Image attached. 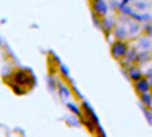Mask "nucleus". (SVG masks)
Masks as SVG:
<instances>
[{
	"label": "nucleus",
	"instance_id": "nucleus-1",
	"mask_svg": "<svg viewBox=\"0 0 152 137\" xmlns=\"http://www.w3.org/2000/svg\"><path fill=\"white\" fill-rule=\"evenodd\" d=\"M128 49H129V43L126 40H115L110 44V54L116 60H121L124 59Z\"/></svg>",
	"mask_w": 152,
	"mask_h": 137
},
{
	"label": "nucleus",
	"instance_id": "nucleus-2",
	"mask_svg": "<svg viewBox=\"0 0 152 137\" xmlns=\"http://www.w3.org/2000/svg\"><path fill=\"white\" fill-rule=\"evenodd\" d=\"M90 6H92V12H94L100 17H104L109 14V6L106 0H90Z\"/></svg>",
	"mask_w": 152,
	"mask_h": 137
},
{
	"label": "nucleus",
	"instance_id": "nucleus-3",
	"mask_svg": "<svg viewBox=\"0 0 152 137\" xmlns=\"http://www.w3.org/2000/svg\"><path fill=\"white\" fill-rule=\"evenodd\" d=\"M117 26V20L115 16L112 15H106V16L101 17V27L100 28L104 31V34L108 36V35L112 34V30Z\"/></svg>",
	"mask_w": 152,
	"mask_h": 137
},
{
	"label": "nucleus",
	"instance_id": "nucleus-4",
	"mask_svg": "<svg viewBox=\"0 0 152 137\" xmlns=\"http://www.w3.org/2000/svg\"><path fill=\"white\" fill-rule=\"evenodd\" d=\"M137 51H149L152 50V39L145 35L143 36H137L136 38V47Z\"/></svg>",
	"mask_w": 152,
	"mask_h": 137
},
{
	"label": "nucleus",
	"instance_id": "nucleus-5",
	"mask_svg": "<svg viewBox=\"0 0 152 137\" xmlns=\"http://www.w3.org/2000/svg\"><path fill=\"white\" fill-rule=\"evenodd\" d=\"M133 89L136 90V93H137V94L148 93V91L152 90L151 85H149V82H148V78H147V77H143V78H140L139 81L133 82Z\"/></svg>",
	"mask_w": 152,
	"mask_h": 137
},
{
	"label": "nucleus",
	"instance_id": "nucleus-6",
	"mask_svg": "<svg viewBox=\"0 0 152 137\" xmlns=\"http://www.w3.org/2000/svg\"><path fill=\"white\" fill-rule=\"evenodd\" d=\"M126 71V75H128V81H132V82H136L139 81L140 78L144 77L141 68L137 67V65H131L128 68H125Z\"/></svg>",
	"mask_w": 152,
	"mask_h": 137
},
{
	"label": "nucleus",
	"instance_id": "nucleus-7",
	"mask_svg": "<svg viewBox=\"0 0 152 137\" xmlns=\"http://www.w3.org/2000/svg\"><path fill=\"white\" fill-rule=\"evenodd\" d=\"M110 35L115 38V40H126L129 38L126 27L123 26V24H118V23H117V26L112 30V34Z\"/></svg>",
	"mask_w": 152,
	"mask_h": 137
},
{
	"label": "nucleus",
	"instance_id": "nucleus-8",
	"mask_svg": "<svg viewBox=\"0 0 152 137\" xmlns=\"http://www.w3.org/2000/svg\"><path fill=\"white\" fill-rule=\"evenodd\" d=\"M141 23L136 22V20H129L126 30H128V36L129 38H137L141 32Z\"/></svg>",
	"mask_w": 152,
	"mask_h": 137
},
{
	"label": "nucleus",
	"instance_id": "nucleus-9",
	"mask_svg": "<svg viewBox=\"0 0 152 137\" xmlns=\"http://www.w3.org/2000/svg\"><path fill=\"white\" fill-rule=\"evenodd\" d=\"M57 91H58V94H59V97L62 98L63 101H66L69 100L70 97H72V89H70L69 85H66V83H63V82H58V87H57Z\"/></svg>",
	"mask_w": 152,
	"mask_h": 137
},
{
	"label": "nucleus",
	"instance_id": "nucleus-10",
	"mask_svg": "<svg viewBox=\"0 0 152 137\" xmlns=\"http://www.w3.org/2000/svg\"><path fill=\"white\" fill-rule=\"evenodd\" d=\"M151 59H152V55L149 51H137L135 65H144V63L149 62Z\"/></svg>",
	"mask_w": 152,
	"mask_h": 137
},
{
	"label": "nucleus",
	"instance_id": "nucleus-11",
	"mask_svg": "<svg viewBox=\"0 0 152 137\" xmlns=\"http://www.w3.org/2000/svg\"><path fill=\"white\" fill-rule=\"evenodd\" d=\"M66 108L70 110V113L77 116V117H81L82 116V109H81V105H78L77 102H73V101H67L66 102Z\"/></svg>",
	"mask_w": 152,
	"mask_h": 137
},
{
	"label": "nucleus",
	"instance_id": "nucleus-12",
	"mask_svg": "<svg viewBox=\"0 0 152 137\" xmlns=\"http://www.w3.org/2000/svg\"><path fill=\"white\" fill-rule=\"evenodd\" d=\"M139 100H140L141 105H144L145 108H152V93L151 91L139 94Z\"/></svg>",
	"mask_w": 152,
	"mask_h": 137
},
{
	"label": "nucleus",
	"instance_id": "nucleus-13",
	"mask_svg": "<svg viewBox=\"0 0 152 137\" xmlns=\"http://www.w3.org/2000/svg\"><path fill=\"white\" fill-rule=\"evenodd\" d=\"M14 81L16 83H19V85H23V83H26V81H27V75H26V71L24 70H16V71L14 73Z\"/></svg>",
	"mask_w": 152,
	"mask_h": 137
},
{
	"label": "nucleus",
	"instance_id": "nucleus-14",
	"mask_svg": "<svg viewBox=\"0 0 152 137\" xmlns=\"http://www.w3.org/2000/svg\"><path fill=\"white\" fill-rule=\"evenodd\" d=\"M46 82H47V86H49L50 91H57V87H58V81L55 78L54 74H49L46 78Z\"/></svg>",
	"mask_w": 152,
	"mask_h": 137
},
{
	"label": "nucleus",
	"instance_id": "nucleus-15",
	"mask_svg": "<svg viewBox=\"0 0 152 137\" xmlns=\"http://www.w3.org/2000/svg\"><path fill=\"white\" fill-rule=\"evenodd\" d=\"M58 70H59L61 75H62L63 78L66 81H70L72 79V77H70V71H69V67H67L66 65H63V63H59L58 65Z\"/></svg>",
	"mask_w": 152,
	"mask_h": 137
},
{
	"label": "nucleus",
	"instance_id": "nucleus-16",
	"mask_svg": "<svg viewBox=\"0 0 152 137\" xmlns=\"http://www.w3.org/2000/svg\"><path fill=\"white\" fill-rule=\"evenodd\" d=\"M140 108H141V111H143L147 122H148L149 125H152V110H151V108H145V106L141 105V103H140Z\"/></svg>",
	"mask_w": 152,
	"mask_h": 137
},
{
	"label": "nucleus",
	"instance_id": "nucleus-17",
	"mask_svg": "<svg viewBox=\"0 0 152 137\" xmlns=\"http://www.w3.org/2000/svg\"><path fill=\"white\" fill-rule=\"evenodd\" d=\"M141 31L144 32V35H145V36H148V38H151V39H152V23L151 22L145 23V26L141 28Z\"/></svg>",
	"mask_w": 152,
	"mask_h": 137
},
{
	"label": "nucleus",
	"instance_id": "nucleus-18",
	"mask_svg": "<svg viewBox=\"0 0 152 137\" xmlns=\"http://www.w3.org/2000/svg\"><path fill=\"white\" fill-rule=\"evenodd\" d=\"M66 120H67V122H69L70 125H73V126H78V125H81V120H80V117L74 116V114H73L72 117H67Z\"/></svg>",
	"mask_w": 152,
	"mask_h": 137
},
{
	"label": "nucleus",
	"instance_id": "nucleus-19",
	"mask_svg": "<svg viewBox=\"0 0 152 137\" xmlns=\"http://www.w3.org/2000/svg\"><path fill=\"white\" fill-rule=\"evenodd\" d=\"M92 20H93V23H94V26L97 27V28H100L101 27V17L98 16V15H96L94 12H92Z\"/></svg>",
	"mask_w": 152,
	"mask_h": 137
},
{
	"label": "nucleus",
	"instance_id": "nucleus-20",
	"mask_svg": "<svg viewBox=\"0 0 152 137\" xmlns=\"http://www.w3.org/2000/svg\"><path fill=\"white\" fill-rule=\"evenodd\" d=\"M96 134H97V137H106V133H105V130L102 129V126L98 124L97 126H96Z\"/></svg>",
	"mask_w": 152,
	"mask_h": 137
},
{
	"label": "nucleus",
	"instance_id": "nucleus-21",
	"mask_svg": "<svg viewBox=\"0 0 152 137\" xmlns=\"http://www.w3.org/2000/svg\"><path fill=\"white\" fill-rule=\"evenodd\" d=\"M136 8L144 11V9L147 8V3H145V1H139V3H136Z\"/></svg>",
	"mask_w": 152,
	"mask_h": 137
},
{
	"label": "nucleus",
	"instance_id": "nucleus-22",
	"mask_svg": "<svg viewBox=\"0 0 152 137\" xmlns=\"http://www.w3.org/2000/svg\"><path fill=\"white\" fill-rule=\"evenodd\" d=\"M108 6H109V8L118 9V6H120V3H118L117 0H112V1H110V4H108Z\"/></svg>",
	"mask_w": 152,
	"mask_h": 137
},
{
	"label": "nucleus",
	"instance_id": "nucleus-23",
	"mask_svg": "<svg viewBox=\"0 0 152 137\" xmlns=\"http://www.w3.org/2000/svg\"><path fill=\"white\" fill-rule=\"evenodd\" d=\"M144 77L148 78V82H149V85H151V89H152V70H148L147 75H144Z\"/></svg>",
	"mask_w": 152,
	"mask_h": 137
},
{
	"label": "nucleus",
	"instance_id": "nucleus-24",
	"mask_svg": "<svg viewBox=\"0 0 152 137\" xmlns=\"http://www.w3.org/2000/svg\"><path fill=\"white\" fill-rule=\"evenodd\" d=\"M151 110H152V108H151Z\"/></svg>",
	"mask_w": 152,
	"mask_h": 137
}]
</instances>
